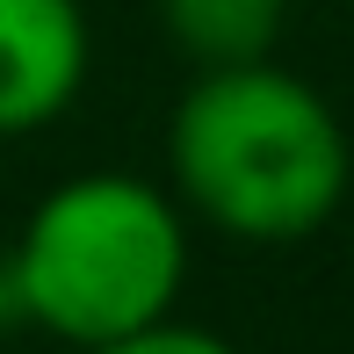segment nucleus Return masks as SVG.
Returning <instances> with one entry per match:
<instances>
[{"instance_id":"1","label":"nucleus","mask_w":354,"mask_h":354,"mask_svg":"<svg viewBox=\"0 0 354 354\" xmlns=\"http://www.w3.org/2000/svg\"><path fill=\"white\" fill-rule=\"evenodd\" d=\"M167 188L239 246H297L347 203L354 145L326 94L275 58L210 66L167 116Z\"/></svg>"},{"instance_id":"2","label":"nucleus","mask_w":354,"mask_h":354,"mask_svg":"<svg viewBox=\"0 0 354 354\" xmlns=\"http://www.w3.org/2000/svg\"><path fill=\"white\" fill-rule=\"evenodd\" d=\"M8 311L66 347H109L174 318L188 282V210L138 174H73L29 210L8 261Z\"/></svg>"},{"instance_id":"3","label":"nucleus","mask_w":354,"mask_h":354,"mask_svg":"<svg viewBox=\"0 0 354 354\" xmlns=\"http://www.w3.org/2000/svg\"><path fill=\"white\" fill-rule=\"evenodd\" d=\"M87 73L94 29L80 0H0V145L51 131Z\"/></svg>"},{"instance_id":"4","label":"nucleus","mask_w":354,"mask_h":354,"mask_svg":"<svg viewBox=\"0 0 354 354\" xmlns=\"http://www.w3.org/2000/svg\"><path fill=\"white\" fill-rule=\"evenodd\" d=\"M159 29L181 58H196V73L210 66H253V58H275L289 0H152Z\"/></svg>"},{"instance_id":"5","label":"nucleus","mask_w":354,"mask_h":354,"mask_svg":"<svg viewBox=\"0 0 354 354\" xmlns=\"http://www.w3.org/2000/svg\"><path fill=\"white\" fill-rule=\"evenodd\" d=\"M87 354H239L224 333L210 326H181V318H159V326L131 333V340H109V347H87Z\"/></svg>"}]
</instances>
